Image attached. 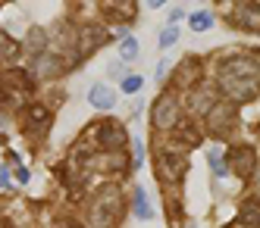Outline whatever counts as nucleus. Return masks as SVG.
I'll list each match as a JSON object with an SVG mask.
<instances>
[{"instance_id":"obj_22","label":"nucleus","mask_w":260,"mask_h":228,"mask_svg":"<svg viewBox=\"0 0 260 228\" xmlns=\"http://www.w3.org/2000/svg\"><path fill=\"white\" fill-rule=\"evenodd\" d=\"M147 4H151V10H160V7L166 4V0H147Z\"/></svg>"},{"instance_id":"obj_7","label":"nucleus","mask_w":260,"mask_h":228,"mask_svg":"<svg viewBox=\"0 0 260 228\" xmlns=\"http://www.w3.org/2000/svg\"><path fill=\"white\" fill-rule=\"evenodd\" d=\"M160 163L170 169V175H173V178L182 175V172H185V166H188V163H185V157H173V150H166V154L160 157Z\"/></svg>"},{"instance_id":"obj_12","label":"nucleus","mask_w":260,"mask_h":228,"mask_svg":"<svg viewBox=\"0 0 260 228\" xmlns=\"http://www.w3.org/2000/svg\"><path fill=\"white\" fill-rule=\"evenodd\" d=\"M135 216H138V219H151V210H147V197H144L141 187L135 191Z\"/></svg>"},{"instance_id":"obj_21","label":"nucleus","mask_w":260,"mask_h":228,"mask_svg":"<svg viewBox=\"0 0 260 228\" xmlns=\"http://www.w3.org/2000/svg\"><path fill=\"white\" fill-rule=\"evenodd\" d=\"M16 178H19V181L25 184V181H28V169H19V172H16Z\"/></svg>"},{"instance_id":"obj_17","label":"nucleus","mask_w":260,"mask_h":228,"mask_svg":"<svg viewBox=\"0 0 260 228\" xmlns=\"http://www.w3.org/2000/svg\"><path fill=\"white\" fill-rule=\"evenodd\" d=\"M176 41H179V28H166L160 34V47H173Z\"/></svg>"},{"instance_id":"obj_13","label":"nucleus","mask_w":260,"mask_h":228,"mask_svg":"<svg viewBox=\"0 0 260 228\" xmlns=\"http://www.w3.org/2000/svg\"><path fill=\"white\" fill-rule=\"evenodd\" d=\"M141 85H144L141 75H125V79H122V94H138Z\"/></svg>"},{"instance_id":"obj_9","label":"nucleus","mask_w":260,"mask_h":228,"mask_svg":"<svg viewBox=\"0 0 260 228\" xmlns=\"http://www.w3.org/2000/svg\"><path fill=\"white\" fill-rule=\"evenodd\" d=\"M188 22H191V28H194V31H207V28L213 25V13H207V10L191 13V16H188Z\"/></svg>"},{"instance_id":"obj_14","label":"nucleus","mask_w":260,"mask_h":228,"mask_svg":"<svg viewBox=\"0 0 260 228\" xmlns=\"http://www.w3.org/2000/svg\"><path fill=\"white\" fill-rule=\"evenodd\" d=\"M207 160H210V166H213V172L216 175H226V163H222V150H210V154H207Z\"/></svg>"},{"instance_id":"obj_5","label":"nucleus","mask_w":260,"mask_h":228,"mask_svg":"<svg viewBox=\"0 0 260 228\" xmlns=\"http://www.w3.org/2000/svg\"><path fill=\"white\" fill-rule=\"evenodd\" d=\"M235 22H238V28H245V31H257L260 28V10L257 7H238V13H235Z\"/></svg>"},{"instance_id":"obj_1","label":"nucleus","mask_w":260,"mask_h":228,"mask_svg":"<svg viewBox=\"0 0 260 228\" xmlns=\"http://www.w3.org/2000/svg\"><path fill=\"white\" fill-rule=\"evenodd\" d=\"M176 116H179V106H176L173 94H163V97L154 103V109H151V119H154L157 128H173L176 125Z\"/></svg>"},{"instance_id":"obj_16","label":"nucleus","mask_w":260,"mask_h":228,"mask_svg":"<svg viewBox=\"0 0 260 228\" xmlns=\"http://www.w3.org/2000/svg\"><path fill=\"white\" fill-rule=\"evenodd\" d=\"M57 69H60V63L53 60V56H44V60H41V66H38V72H41V75H53Z\"/></svg>"},{"instance_id":"obj_3","label":"nucleus","mask_w":260,"mask_h":228,"mask_svg":"<svg viewBox=\"0 0 260 228\" xmlns=\"http://www.w3.org/2000/svg\"><path fill=\"white\" fill-rule=\"evenodd\" d=\"M213 106H216L213 91H194V94H191V103H188V109L194 112V116H210V112H213Z\"/></svg>"},{"instance_id":"obj_2","label":"nucleus","mask_w":260,"mask_h":228,"mask_svg":"<svg viewBox=\"0 0 260 228\" xmlns=\"http://www.w3.org/2000/svg\"><path fill=\"white\" fill-rule=\"evenodd\" d=\"M88 103L94 106V109H113L116 106V91L110 88V85H91Z\"/></svg>"},{"instance_id":"obj_6","label":"nucleus","mask_w":260,"mask_h":228,"mask_svg":"<svg viewBox=\"0 0 260 228\" xmlns=\"http://www.w3.org/2000/svg\"><path fill=\"white\" fill-rule=\"evenodd\" d=\"M98 138H101V144H107V147H119V144H125V135L119 131V125H116V122H110V125H101Z\"/></svg>"},{"instance_id":"obj_10","label":"nucleus","mask_w":260,"mask_h":228,"mask_svg":"<svg viewBox=\"0 0 260 228\" xmlns=\"http://www.w3.org/2000/svg\"><path fill=\"white\" fill-rule=\"evenodd\" d=\"M238 222H254V225H260V203L257 200H248L245 210H241V216H238Z\"/></svg>"},{"instance_id":"obj_19","label":"nucleus","mask_w":260,"mask_h":228,"mask_svg":"<svg viewBox=\"0 0 260 228\" xmlns=\"http://www.w3.org/2000/svg\"><path fill=\"white\" fill-rule=\"evenodd\" d=\"M141 163H144V144L135 141V166H141Z\"/></svg>"},{"instance_id":"obj_15","label":"nucleus","mask_w":260,"mask_h":228,"mask_svg":"<svg viewBox=\"0 0 260 228\" xmlns=\"http://www.w3.org/2000/svg\"><path fill=\"white\" fill-rule=\"evenodd\" d=\"M25 116H28L31 122H44V119L50 116V112H47V106H28V112H25Z\"/></svg>"},{"instance_id":"obj_20","label":"nucleus","mask_w":260,"mask_h":228,"mask_svg":"<svg viewBox=\"0 0 260 228\" xmlns=\"http://www.w3.org/2000/svg\"><path fill=\"white\" fill-rule=\"evenodd\" d=\"M182 16H185V10H179V7H176V10H170V25H176Z\"/></svg>"},{"instance_id":"obj_11","label":"nucleus","mask_w":260,"mask_h":228,"mask_svg":"<svg viewBox=\"0 0 260 228\" xmlns=\"http://www.w3.org/2000/svg\"><path fill=\"white\" fill-rule=\"evenodd\" d=\"M0 47H4V56H7V60H16V56H19V44H16L10 34H4V31H0Z\"/></svg>"},{"instance_id":"obj_4","label":"nucleus","mask_w":260,"mask_h":228,"mask_svg":"<svg viewBox=\"0 0 260 228\" xmlns=\"http://www.w3.org/2000/svg\"><path fill=\"white\" fill-rule=\"evenodd\" d=\"M232 169H235L241 178H248L254 172V150H248V147L235 150V154H232Z\"/></svg>"},{"instance_id":"obj_8","label":"nucleus","mask_w":260,"mask_h":228,"mask_svg":"<svg viewBox=\"0 0 260 228\" xmlns=\"http://www.w3.org/2000/svg\"><path fill=\"white\" fill-rule=\"evenodd\" d=\"M119 60H122V63L138 60V41H135L132 34H125V37H122V44H119Z\"/></svg>"},{"instance_id":"obj_18","label":"nucleus","mask_w":260,"mask_h":228,"mask_svg":"<svg viewBox=\"0 0 260 228\" xmlns=\"http://www.w3.org/2000/svg\"><path fill=\"white\" fill-rule=\"evenodd\" d=\"M10 187V172H7V166H0V191H7Z\"/></svg>"},{"instance_id":"obj_23","label":"nucleus","mask_w":260,"mask_h":228,"mask_svg":"<svg viewBox=\"0 0 260 228\" xmlns=\"http://www.w3.org/2000/svg\"><path fill=\"white\" fill-rule=\"evenodd\" d=\"M254 178H257V187H260V169H257V172H254Z\"/></svg>"}]
</instances>
